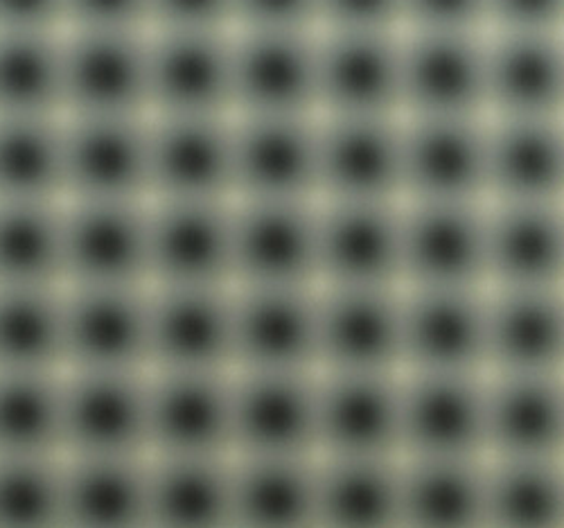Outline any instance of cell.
I'll return each instance as SVG.
<instances>
[{
	"label": "cell",
	"instance_id": "obj_1",
	"mask_svg": "<svg viewBox=\"0 0 564 528\" xmlns=\"http://www.w3.org/2000/svg\"><path fill=\"white\" fill-rule=\"evenodd\" d=\"M66 116H150V30H64Z\"/></svg>",
	"mask_w": 564,
	"mask_h": 528
},
{
	"label": "cell",
	"instance_id": "obj_2",
	"mask_svg": "<svg viewBox=\"0 0 564 528\" xmlns=\"http://www.w3.org/2000/svg\"><path fill=\"white\" fill-rule=\"evenodd\" d=\"M235 116H321L318 30L232 32Z\"/></svg>",
	"mask_w": 564,
	"mask_h": 528
},
{
	"label": "cell",
	"instance_id": "obj_3",
	"mask_svg": "<svg viewBox=\"0 0 564 528\" xmlns=\"http://www.w3.org/2000/svg\"><path fill=\"white\" fill-rule=\"evenodd\" d=\"M64 454H150V370H64Z\"/></svg>",
	"mask_w": 564,
	"mask_h": 528
},
{
	"label": "cell",
	"instance_id": "obj_4",
	"mask_svg": "<svg viewBox=\"0 0 564 528\" xmlns=\"http://www.w3.org/2000/svg\"><path fill=\"white\" fill-rule=\"evenodd\" d=\"M232 454H318V370H232Z\"/></svg>",
	"mask_w": 564,
	"mask_h": 528
},
{
	"label": "cell",
	"instance_id": "obj_5",
	"mask_svg": "<svg viewBox=\"0 0 564 528\" xmlns=\"http://www.w3.org/2000/svg\"><path fill=\"white\" fill-rule=\"evenodd\" d=\"M150 280L235 287V200H150Z\"/></svg>",
	"mask_w": 564,
	"mask_h": 528
},
{
	"label": "cell",
	"instance_id": "obj_6",
	"mask_svg": "<svg viewBox=\"0 0 564 528\" xmlns=\"http://www.w3.org/2000/svg\"><path fill=\"white\" fill-rule=\"evenodd\" d=\"M488 287V202H402V287Z\"/></svg>",
	"mask_w": 564,
	"mask_h": 528
},
{
	"label": "cell",
	"instance_id": "obj_7",
	"mask_svg": "<svg viewBox=\"0 0 564 528\" xmlns=\"http://www.w3.org/2000/svg\"><path fill=\"white\" fill-rule=\"evenodd\" d=\"M486 34L402 30V116H488Z\"/></svg>",
	"mask_w": 564,
	"mask_h": 528
},
{
	"label": "cell",
	"instance_id": "obj_8",
	"mask_svg": "<svg viewBox=\"0 0 564 528\" xmlns=\"http://www.w3.org/2000/svg\"><path fill=\"white\" fill-rule=\"evenodd\" d=\"M404 200L488 202V116H402Z\"/></svg>",
	"mask_w": 564,
	"mask_h": 528
},
{
	"label": "cell",
	"instance_id": "obj_9",
	"mask_svg": "<svg viewBox=\"0 0 564 528\" xmlns=\"http://www.w3.org/2000/svg\"><path fill=\"white\" fill-rule=\"evenodd\" d=\"M404 370L488 373V287H402Z\"/></svg>",
	"mask_w": 564,
	"mask_h": 528
},
{
	"label": "cell",
	"instance_id": "obj_10",
	"mask_svg": "<svg viewBox=\"0 0 564 528\" xmlns=\"http://www.w3.org/2000/svg\"><path fill=\"white\" fill-rule=\"evenodd\" d=\"M321 200H235V284H321Z\"/></svg>",
	"mask_w": 564,
	"mask_h": 528
},
{
	"label": "cell",
	"instance_id": "obj_11",
	"mask_svg": "<svg viewBox=\"0 0 564 528\" xmlns=\"http://www.w3.org/2000/svg\"><path fill=\"white\" fill-rule=\"evenodd\" d=\"M321 370H404L402 287L318 284Z\"/></svg>",
	"mask_w": 564,
	"mask_h": 528
},
{
	"label": "cell",
	"instance_id": "obj_12",
	"mask_svg": "<svg viewBox=\"0 0 564 528\" xmlns=\"http://www.w3.org/2000/svg\"><path fill=\"white\" fill-rule=\"evenodd\" d=\"M235 30H150V116H235Z\"/></svg>",
	"mask_w": 564,
	"mask_h": 528
},
{
	"label": "cell",
	"instance_id": "obj_13",
	"mask_svg": "<svg viewBox=\"0 0 564 528\" xmlns=\"http://www.w3.org/2000/svg\"><path fill=\"white\" fill-rule=\"evenodd\" d=\"M66 284L150 287V202L66 200Z\"/></svg>",
	"mask_w": 564,
	"mask_h": 528
},
{
	"label": "cell",
	"instance_id": "obj_14",
	"mask_svg": "<svg viewBox=\"0 0 564 528\" xmlns=\"http://www.w3.org/2000/svg\"><path fill=\"white\" fill-rule=\"evenodd\" d=\"M66 200H152L150 116H66Z\"/></svg>",
	"mask_w": 564,
	"mask_h": 528
},
{
	"label": "cell",
	"instance_id": "obj_15",
	"mask_svg": "<svg viewBox=\"0 0 564 528\" xmlns=\"http://www.w3.org/2000/svg\"><path fill=\"white\" fill-rule=\"evenodd\" d=\"M66 368L152 370L150 287L66 284Z\"/></svg>",
	"mask_w": 564,
	"mask_h": 528
},
{
	"label": "cell",
	"instance_id": "obj_16",
	"mask_svg": "<svg viewBox=\"0 0 564 528\" xmlns=\"http://www.w3.org/2000/svg\"><path fill=\"white\" fill-rule=\"evenodd\" d=\"M321 116H402V30H318Z\"/></svg>",
	"mask_w": 564,
	"mask_h": 528
},
{
	"label": "cell",
	"instance_id": "obj_17",
	"mask_svg": "<svg viewBox=\"0 0 564 528\" xmlns=\"http://www.w3.org/2000/svg\"><path fill=\"white\" fill-rule=\"evenodd\" d=\"M235 368L321 370L318 284H235Z\"/></svg>",
	"mask_w": 564,
	"mask_h": 528
},
{
	"label": "cell",
	"instance_id": "obj_18",
	"mask_svg": "<svg viewBox=\"0 0 564 528\" xmlns=\"http://www.w3.org/2000/svg\"><path fill=\"white\" fill-rule=\"evenodd\" d=\"M321 200L404 202L402 116H318Z\"/></svg>",
	"mask_w": 564,
	"mask_h": 528
},
{
	"label": "cell",
	"instance_id": "obj_19",
	"mask_svg": "<svg viewBox=\"0 0 564 528\" xmlns=\"http://www.w3.org/2000/svg\"><path fill=\"white\" fill-rule=\"evenodd\" d=\"M486 454V373L402 370V456Z\"/></svg>",
	"mask_w": 564,
	"mask_h": 528
},
{
	"label": "cell",
	"instance_id": "obj_20",
	"mask_svg": "<svg viewBox=\"0 0 564 528\" xmlns=\"http://www.w3.org/2000/svg\"><path fill=\"white\" fill-rule=\"evenodd\" d=\"M235 200H321L318 116H235Z\"/></svg>",
	"mask_w": 564,
	"mask_h": 528
},
{
	"label": "cell",
	"instance_id": "obj_21",
	"mask_svg": "<svg viewBox=\"0 0 564 528\" xmlns=\"http://www.w3.org/2000/svg\"><path fill=\"white\" fill-rule=\"evenodd\" d=\"M232 290L150 284L152 368L235 370Z\"/></svg>",
	"mask_w": 564,
	"mask_h": 528
},
{
	"label": "cell",
	"instance_id": "obj_22",
	"mask_svg": "<svg viewBox=\"0 0 564 528\" xmlns=\"http://www.w3.org/2000/svg\"><path fill=\"white\" fill-rule=\"evenodd\" d=\"M318 454L402 456V373L318 370Z\"/></svg>",
	"mask_w": 564,
	"mask_h": 528
},
{
	"label": "cell",
	"instance_id": "obj_23",
	"mask_svg": "<svg viewBox=\"0 0 564 528\" xmlns=\"http://www.w3.org/2000/svg\"><path fill=\"white\" fill-rule=\"evenodd\" d=\"M150 454L232 456V370H150Z\"/></svg>",
	"mask_w": 564,
	"mask_h": 528
},
{
	"label": "cell",
	"instance_id": "obj_24",
	"mask_svg": "<svg viewBox=\"0 0 564 528\" xmlns=\"http://www.w3.org/2000/svg\"><path fill=\"white\" fill-rule=\"evenodd\" d=\"M235 116H150L152 200H235Z\"/></svg>",
	"mask_w": 564,
	"mask_h": 528
},
{
	"label": "cell",
	"instance_id": "obj_25",
	"mask_svg": "<svg viewBox=\"0 0 564 528\" xmlns=\"http://www.w3.org/2000/svg\"><path fill=\"white\" fill-rule=\"evenodd\" d=\"M321 284L402 287V202H318Z\"/></svg>",
	"mask_w": 564,
	"mask_h": 528
},
{
	"label": "cell",
	"instance_id": "obj_26",
	"mask_svg": "<svg viewBox=\"0 0 564 528\" xmlns=\"http://www.w3.org/2000/svg\"><path fill=\"white\" fill-rule=\"evenodd\" d=\"M562 373H486V456H562Z\"/></svg>",
	"mask_w": 564,
	"mask_h": 528
},
{
	"label": "cell",
	"instance_id": "obj_27",
	"mask_svg": "<svg viewBox=\"0 0 564 528\" xmlns=\"http://www.w3.org/2000/svg\"><path fill=\"white\" fill-rule=\"evenodd\" d=\"M488 116L562 118V32H488Z\"/></svg>",
	"mask_w": 564,
	"mask_h": 528
},
{
	"label": "cell",
	"instance_id": "obj_28",
	"mask_svg": "<svg viewBox=\"0 0 564 528\" xmlns=\"http://www.w3.org/2000/svg\"><path fill=\"white\" fill-rule=\"evenodd\" d=\"M562 287H488V373H562Z\"/></svg>",
	"mask_w": 564,
	"mask_h": 528
},
{
	"label": "cell",
	"instance_id": "obj_29",
	"mask_svg": "<svg viewBox=\"0 0 564 528\" xmlns=\"http://www.w3.org/2000/svg\"><path fill=\"white\" fill-rule=\"evenodd\" d=\"M562 202H488V287H562Z\"/></svg>",
	"mask_w": 564,
	"mask_h": 528
},
{
	"label": "cell",
	"instance_id": "obj_30",
	"mask_svg": "<svg viewBox=\"0 0 564 528\" xmlns=\"http://www.w3.org/2000/svg\"><path fill=\"white\" fill-rule=\"evenodd\" d=\"M562 118L488 116V202H562Z\"/></svg>",
	"mask_w": 564,
	"mask_h": 528
},
{
	"label": "cell",
	"instance_id": "obj_31",
	"mask_svg": "<svg viewBox=\"0 0 564 528\" xmlns=\"http://www.w3.org/2000/svg\"><path fill=\"white\" fill-rule=\"evenodd\" d=\"M66 526H150V454H64Z\"/></svg>",
	"mask_w": 564,
	"mask_h": 528
},
{
	"label": "cell",
	"instance_id": "obj_32",
	"mask_svg": "<svg viewBox=\"0 0 564 528\" xmlns=\"http://www.w3.org/2000/svg\"><path fill=\"white\" fill-rule=\"evenodd\" d=\"M316 526H402L400 456L318 454Z\"/></svg>",
	"mask_w": 564,
	"mask_h": 528
},
{
	"label": "cell",
	"instance_id": "obj_33",
	"mask_svg": "<svg viewBox=\"0 0 564 528\" xmlns=\"http://www.w3.org/2000/svg\"><path fill=\"white\" fill-rule=\"evenodd\" d=\"M316 459L232 454V526H316Z\"/></svg>",
	"mask_w": 564,
	"mask_h": 528
},
{
	"label": "cell",
	"instance_id": "obj_34",
	"mask_svg": "<svg viewBox=\"0 0 564 528\" xmlns=\"http://www.w3.org/2000/svg\"><path fill=\"white\" fill-rule=\"evenodd\" d=\"M402 526H486V456H400Z\"/></svg>",
	"mask_w": 564,
	"mask_h": 528
},
{
	"label": "cell",
	"instance_id": "obj_35",
	"mask_svg": "<svg viewBox=\"0 0 564 528\" xmlns=\"http://www.w3.org/2000/svg\"><path fill=\"white\" fill-rule=\"evenodd\" d=\"M150 526H232V456L150 454Z\"/></svg>",
	"mask_w": 564,
	"mask_h": 528
},
{
	"label": "cell",
	"instance_id": "obj_36",
	"mask_svg": "<svg viewBox=\"0 0 564 528\" xmlns=\"http://www.w3.org/2000/svg\"><path fill=\"white\" fill-rule=\"evenodd\" d=\"M66 116H0V202H66Z\"/></svg>",
	"mask_w": 564,
	"mask_h": 528
},
{
	"label": "cell",
	"instance_id": "obj_37",
	"mask_svg": "<svg viewBox=\"0 0 564 528\" xmlns=\"http://www.w3.org/2000/svg\"><path fill=\"white\" fill-rule=\"evenodd\" d=\"M66 284H0V370H66Z\"/></svg>",
	"mask_w": 564,
	"mask_h": 528
},
{
	"label": "cell",
	"instance_id": "obj_38",
	"mask_svg": "<svg viewBox=\"0 0 564 528\" xmlns=\"http://www.w3.org/2000/svg\"><path fill=\"white\" fill-rule=\"evenodd\" d=\"M562 519V456H486V526L555 528Z\"/></svg>",
	"mask_w": 564,
	"mask_h": 528
},
{
	"label": "cell",
	"instance_id": "obj_39",
	"mask_svg": "<svg viewBox=\"0 0 564 528\" xmlns=\"http://www.w3.org/2000/svg\"><path fill=\"white\" fill-rule=\"evenodd\" d=\"M0 116H66L64 30H0Z\"/></svg>",
	"mask_w": 564,
	"mask_h": 528
},
{
	"label": "cell",
	"instance_id": "obj_40",
	"mask_svg": "<svg viewBox=\"0 0 564 528\" xmlns=\"http://www.w3.org/2000/svg\"><path fill=\"white\" fill-rule=\"evenodd\" d=\"M0 284H66L64 202H0Z\"/></svg>",
	"mask_w": 564,
	"mask_h": 528
},
{
	"label": "cell",
	"instance_id": "obj_41",
	"mask_svg": "<svg viewBox=\"0 0 564 528\" xmlns=\"http://www.w3.org/2000/svg\"><path fill=\"white\" fill-rule=\"evenodd\" d=\"M64 452V370H0V454Z\"/></svg>",
	"mask_w": 564,
	"mask_h": 528
},
{
	"label": "cell",
	"instance_id": "obj_42",
	"mask_svg": "<svg viewBox=\"0 0 564 528\" xmlns=\"http://www.w3.org/2000/svg\"><path fill=\"white\" fill-rule=\"evenodd\" d=\"M0 526H66L64 454H0Z\"/></svg>",
	"mask_w": 564,
	"mask_h": 528
},
{
	"label": "cell",
	"instance_id": "obj_43",
	"mask_svg": "<svg viewBox=\"0 0 564 528\" xmlns=\"http://www.w3.org/2000/svg\"><path fill=\"white\" fill-rule=\"evenodd\" d=\"M404 30L488 32V0H404Z\"/></svg>",
	"mask_w": 564,
	"mask_h": 528
},
{
	"label": "cell",
	"instance_id": "obj_44",
	"mask_svg": "<svg viewBox=\"0 0 564 528\" xmlns=\"http://www.w3.org/2000/svg\"><path fill=\"white\" fill-rule=\"evenodd\" d=\"M235 30H321L318 0H235Z\"/></svg>",
	"mask_w": 564,
	"mask_h": 528
},
{
	"label": "cell",
	"instance_id": "obj_45",
	"mask_svg": "<svg viewBox=\"0 0 564 528\" xmlns=\"http://www.w3.org/2000/svg\"><path fill=\"white\" fill-rule=\"evenodd\" d=\"M321 30H404V0H318Z\"/></svg>",
	"mask_w": 564,
	"mask_h": 528
},
{
	"label": "cell",
	"instance_id": "obj_46",
	"mask_svg": "<svg viewBox=\"0 0 564 528\" xmlns=\"http://www.w3.org/2000/svg\"><path fill=\"white\" fill-rule=\"evenodd\" d=\"M150 30H235V0H150Z\"/></svg>",
	"mask_w": 564,
	"mask_h": 528
},
{
	"label": "cell",
	"instance_id": "obj_47",
	"mask_svg": "<svg viewBox=\"0 0 564 528\" xmlns=\"http://www.w3.org/2000/svg\"><path fill=\"white\" fill-rule=\"evenodd\" d=\"M150 30V0H66V30Z\"/></svg>",
	"mask_w": 564,
	"mask_h": 528
},
{
	"label": "cell",
	"instance_id": "obj_48",
	"mask_svg": "<svg viewBox=\"0 0 564 528\" xmlns=\"http://www.w3.org/2000/svg\"><path fill=\"white\" fill-rule=\"evenodd\" d=\"M564 0H488V32H562Z\"/></svg>",
	"mask_w": 564,
	"mask_h": 528
},
{
	"label": "cell",
	"instance_id": "obj_49",
	"mask_svg": "<svg viewBox=\"0 0 564 528\" xmlns=\"http://www.w3.org/2000/svg\"><path fill=\"white\" fill-rule=\"evenodd\" d=\"M0 30H66V0H0Z\"/></svg>",
	"mask_w": 564,
	"mask_h": 528
}]
</instances>
